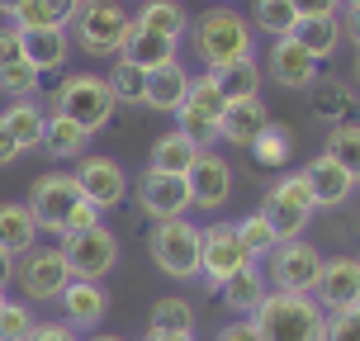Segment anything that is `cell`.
<instances>
[{
  "label": "cell",
  "instance_id": "ffe728a7",
  "mask_svg": "<svg viewBox=\"0 0 360 341\" xmlns=\"http://www.w3.org/2000/svg\"><path fill=\"white\" fill-rule=\"evenodd\" d=\"M218 294H223V304L233 308V313H242V318H252L256 304L270 294V280H266V270L256 266V261H247V266L237 270V275H228L223 285H218Z\"/></svg>",
  "mask_w": 360,
  "mask_h": 341
},
{
  "label": "cell",
  "instance_id": "ba28073f",
  "mask_svg": "<svg viewBox=\"0 0 360 341\" xmlns=\"http://www.w3.org/2000/svg\"><path fill=\"white\" fill-rule=\"evenodd\" d=\"M57 247H62V256H67L72 280H105L109 270L119 266V237L109 233L105 223H95V228H86V233H67Z\"/></svg>",
  "mask_w": 360,
  "mask_h": 341
},
{
  "label": "cell",
  "instance_id": "91938a15",
  "mask_svg": "<svg viewBox=\"0 0 360 341\" xmlns=\"http://www.w3.org/2000/svg\"><path fill=\"white\" fill-rule=\"evenodd\" d=\"M0 299H5V294H0Z\"/></svg>",
  "mask_w": 360,
  "mask_h": 341
},
{
  "label": "cell",
  "instance_id": "1f68e13d",
  "mask_svg": "<svg viewBox=\"0 0 360 341\" xmlns=\"http://www.w3.org/2000/svg\"><path fill=\"white\" fill-rule=\"evenodd\" d=\"M214 81H218V90H223V100H252V95H261V67H256V57L214 72Z\"/></svg>",
  "mask_w": 360,
  "mask_h": 341
},
{
  "label": "cell",
  "instance_id": "3957f363",
  "mask_svg": "<svg viewBox=\"0 0 360 341\" xmlns=\"http://www.w3.org/2000/svg\"><path fill=\"white\" fill-rule=\"evenodd\" d=\"M86 204L90 199L81 195V185H76L72 171H43V176L29 185V214L38 218L43 233H57V237L76 233V214H81Z\"/></svg>",
  "mask_w": 360,
  "mask_h": 341
},
{
  "label": "cell",
  "instance_id": "c3c4849f",
  "mask_svg": "<svg viewBox=\"0 0 360 341\" xmlns=\"http://www.w3.org/2000/svg\"><path fill=\"white\" fill-rule=\"evenodd\" d=\"M15 157H24V152H19V143L10 138V128H5V119H0V166H10Z\"/></svg>",
  "mask_w": 360,
  "mask_h": 341
},
{
  "label": "cell",
  "instance_id": "30bf717a",
  "mask_svg": "<svg viewBox=\"0 0 360 341\" xmlns=\"http://www.w3.org/2000/svg\"><path fill=\"white\" fill-rule=\"evenodd\" d=\"M15 280H19V289H24V299H34V304H53L57 294L72 285V270H67L62 247H34L29 256H19Z\"/></svg>",
  "mask_w": 360,
  "mask_h": 341
},
{
  "label": "cell",
  "instance_id": "6f0895ef",
  "mask_svg": "<svg viewBox=\"0 0 360 341\" xmlns=\"http://www.w3.org/2000/svg\"><path fill=\"white\" fill-rule=\"evenodd\" d=\"M351 313H356V318H360V304H356V308H351Z\"/></svg>",
  "mask_w": 360,
  "mask_h": 341
},
{
  "label": "cell",
  "instance_id": "7bdbcfd3",
  "mask_svg": "<svg viewBox=\"0 0 360 341\" xmlns=\"http://www.w3.org/2000/svg\"><path fill=\"white\" fill-rule=\"evenodd\" d=\"M323 341H360V318L356 313H327V337Z\"/></svg>",
  "mask_w": 360,
  "mask_h": 341
},
{
  "label": "cell",
  "instance_id": "f907efd6",
  "mask_svg": "<svg viewBox=\"0 0 360 341\" xmlns=\"http://www.w3.org/2000/svg\"><path fill=\"white\" fill-rule=\"evenodd\" d=\"M346 38H351V43H356V53H360V10H351V15H346Z\"/></svg>",
  "mask_w": 360,
  "mask_h": 341
},
{
  "label": "cell",
  "instance_id": "d4e9b609",
  "mask_svg": "<svg viewBox=\"0 0 360 341\" xmlns=\"http://www.w3.org/2000/svg\"><path fill=\"white\" fill-rule=\"evenodd\" d=\"M289 38H294L304 53H313L318 62H323V57L337 53V43L346 38V29H342V19H337V15H304L294 29H289Z\"/></svg>",
  "mask_w": 360,
  "mask_h": 341
},
{
  "label": "cell",
  "instance_id": "6da1fadb",
  "mask_svg": "<svg viewBox=\"0 0 360 341\" xmlns=\"http://www.w3.org/2000/svg\"><path fill=\"white\" fill-rule=\"evenodd\" d=\"M261 341H323L327 337V308L313 294H285L270 289L252 313Z\"/></svg>",
  "mask_w": 360,
  "mask_h": 341
},
{
  "label": "cell",
  "instance_id": "60d3db41",
  "mask_svg": "<svg viewBox=\"0 0 360 341\" xmlns=\"http://www.w3.org/2000/svg\"><path fill=\"white\" fill-rule=\"evenodd\" d=\"M34 308L19 304V299H0V341H24L34 332Z\"/></svg>",
  "mask_w": 360,
  "mask_h": 341
},
{
  "label": "cell",
  "instance_id": "52a82bcc",
  "mask_svg": "<svg viewBox=\"0 0 360 341\" xmlns=\"http://www.w3.org/2000/svg\"><path fill=\"white\" fill-rule=\"evenodd\" d=\"M223 105H228V100H223V90H218L214 72H204V76H195V81H190V95H185V105L176 109V119H180V133H185L199 152H214Z\"/></svg>",
  "mask_w": 360,
  "mask_h": 341
},
{
  "label": "cell",
  "instance_id": "7a4b0ae2",
  "mask_svg": "<svg viewBox=\"0 0 360 341\" xmlns=\"http://www.w3.org/2000/svg\"><path fill=\"white\" fill-rule=\"evenodd\" d=\"M190 38H195V53L209 72H223L233 62H247L252 57V29L247 19L228 10V5H214L209 15H199L190 24Z\"/></svg>",
  "mask_w": 360,
  "mask_h": 341
},
{
  "label": "cell",
  "instance_id": "f546056e",
  "mask_svg": "<svg viewBox=\"0 0 360 341\" xmlns=\"http://www.w3.org/2000/svg\"><path fill=\"white\" fill-rule=\"evenodd\" d=\"M195 157H199V147L180 133V128H171V133H162L157 143H152V171H166V176H185L190 166H195Z\"/></svg>",
  "mask_w": 360,
  "mask_h": 341
},
{
  "label": "cell",
  "instance_id": "8fae6325",
  "mask_svg": "<svg viewBox=\"0 0 360 341\" xmlns=\"http://www.w3.org/2000/svg\"><path fill=\"white\" fill-rule=\"evenodd\" d=\"M252 256L242 252V242H237V228L233 223H209V228H199V275H204V285H223L228 275L247 266Z\"/></svg>",
  "mask_w": 360,
  "mask_h": 341
},
{
  "label": "cell",
  "instance_id": "ee69618b",
  "mask_svg": "<svg viewBox=\"0 0 360 341\" xmlns=\"http://www.w3.org/2000/svg\"><path fill=\"white\" fill-rule=\"evenodd\" d=\"M10 62H24V34L15 24H0V67H10Z\"/></svg>",
  "mask_w": 360,
  "mask_h": 341
},
{
  "label": "cell",
  "instance_id": "4dcf8cb0",
  "mask_svg": "<svg viewBox=\"0 0 360 341\" xmlns=\"http://www.w3.org/2000/svg\"><path fill=\"white\" fill-rule=\"evenodd\" d=\"M261 214H266V223H270V233L280 237V242H294V237L308 228V209H299V204H289V199H280V195H270L266 190V199H261Z\"/></svg>",
  "mask_w": 360,
  "mask_h": 341
},
{
  "label": "cell",
  "instance_id": "7402d4cb",
  "mask_svg": "<svg viewBox=\"0 0 360 341\" xmlns=\"http://www.w3.org/2000/svg\"><path fill=\"white\" fill-rule=\"evenodd\" d=\"M119 57H124V62H133L138 72H162V67L180 62V57H176V38L143 34V29H128V38H124V48H119Z\"/></svg>",
  "mask_w": 360,
  "mask_h": 341
},
{
  "label": "cell",
  "instance_id": "5b68a950",
  "mask_svg": "<svg viewBox=\"0 0 360 341\" xmlns=\"http://www.w3.org/2000/svg\"><path fill=\"white\" fill-rule=\"evenodd\" d=\"M128 29H133V15H128L119 0H86L72 19L76 43H81L90 57H119Z\"/></svg>",
  "mask_w": 360,
  "mask_h": 341
},
{
  "label": "cell",
  "instance_id": "680465c9",
  "mask_svg": "<svg viewBox=\"0 0 360 341\" xmlns=\"http://www.w3.org/2000/svg\"><path fill=\"white\" fill-rule=\"evenodd\" d=\"M76 5H86V0H76Z\"/></svg>",
  "mask_w": 360,
  "mask_h": 341
},
{
  "label": "cell",
  "instance_id": "44dd1931",
  "mask_svg": "<svg viewBox=\"0 0 360 341\" xmlns=\"http://www.w3.org/2000/svg\"><path fill=\"white\" fill-rule=\"evenodd\" d=\"M19 34H24V29H19ZM67 53H72L67 29H29V34H24V62H29L38 76L62 72V67H67Z\"/></svg>",
  "mask_w": 360,
  "mask_h": 341
},
{
  "label": "cell",
  "instance_id": "74e56055",
  "mask_svg": "<svg viewBox=\"0 0 360 341\" xmlns=\"http://www.w3.org/2000/svg\"><path fill=\"white\" fill-rule=\"evenodd\" d=\"M327 157L360 180V124H332V133H327Z\"/></svg>",
  "mask_w": 360,
  "mask_h": 341
},
{
  "label": "cell",
  "instance_id": "f1b7e54d",
  "mask_svg": "<svg viewBox=\"0 0 360 341\" xmlns=\"http://www.w3.org/2000/svg\"><path fill=\"white\" fill-rule=\"evenodd\" d=\"M43 147H48V157H57V162H67V157H86L90 133L76 124V119H67V114H48Z\"/></svg>",
  "mask_w": 360,
  "mask_h": 341
},
{
  "label": "cell",
  "instance_id": "9f6ffc18",
  "mask_svg": "<svg viewBox=\"0 0 360 341\" xmlns=\"http://www.w3.org/2000/svg\"><path fill=\"white\" fill-rule=\"evenodd\" d=\"M356 76H360V53H356Z\"/></svg>",
  "mask_w": 360,
  "mask_h": 341
},
{
  "label": "cell",
  "instance_id": "603a6c76",
  "mask_svg": "<svg viewBox=\"0 0 360 341\" xmlns=\"http://www.w3.org/2000/svg\"><path fill=\"white\" fill-rule=\"evenodd\" d=\"M190 81H195V76L185 72L180 62H171V67H162V72H147L143 105L157 109V114H176V109L185 105V95H190Z\"/></svg>",
  "mask_w": 360,
  "mask_h": 341
},
{
  "label": "cell",
  "instance_id": "681fc988",
  "mask_svg": "<svg viewBox=\"0 0 360 341\" xmlns=\"http://www.w3.org/2000/svg\"><path fill=\"white\" fill-rule=\"evenodd\" d=\"M15 266H19L15 256H10V252H0V294H5V289H10V280H15Z\"/></svg>",
  "mask_w": 360,
  "mask_h": 341
},
{
  "label": "cell",
  "instance_id": "83f0119b",
  "mask_svg": "<svg viewBox=\"0 0 360 341\" xmlns=\"http://www.w3.org/2000/svg\"><path fill=\"white\" fill-rule=\"evenodd\" d=\"M76 0H24L19 5V15L10 19L15 29H72V19H76Z\"/></svg>",
  "mask_w": 360,
  "mask_h": 341
},
{
  "label": "cell",
  "instance_id": "7dc6e473",
  "mask_svg": "<svg viewBox=\"0 0 360 341\" xmlns=\"http://www.w3.org/2000/svg\"><path fill=\"white\" fill-rule=\"evenodd\" d=\"M294 10H299V19L304 15H337V0H289Z\"/></svg>",
  "mask_w": 360,
  "mask_h": 341
},
{
  "label": "cell",
  "instance_id": "e0dca14e",
  "mask_svg": "<svg viewBox=\"0 0 360 341\" xmlns=\"http://www.w3.org/2000/svg\"><path fill=\"white\" fill-rule=\"evenodd\" d=\"M57 304H62V323L72 332H95L100 318L109 313V294L100 289V280H72L57 294Z\"/></svg>",
  "mask_w": 360,
  "mask_h": 341
},
{
  "label": "cell",
  "instance_id": "9a60e30c",
  "mask_svg": "<svg viewBox=\"0 0 360 341\" xmlns=\"http://www.w3.org/2000/svg\"><path fill=\"white\" fill-rule=\"evenodd\" d=\"M185 185H190V199H195V209H223L228 199H233V166L223 162L218 152H199L195 166L185 171Z\"/></svg>",
  "mask_w": 360,
  "mask_h": 341
},
{
  "label": "cell",
  "instance_id": "5bb4252c",
  "mask_svg": "<svg viewBox=\"0 0 360 341\" xmlns=\"http://www.w3.org/2000/svg\"><path fill=\"white\" fill-rule=\"evenodd\" d=\"M313 299L327 313H351L360 304V256H332V261H323Z\"/></svg>",
  "mask_w": 360,
  "mask_h": 341
},
{
  "label": "cell",
  "instance_id": "484cf974",
  "mask_svg": "<svg viewBox=\"0 0 360 341\" xmlns=\"http://www.w3.org/2000/svg\"><path fill=\"white\" fill-rule=\"evenodd\" d=\"M133 29H143V34H162V38H176L190 29V15H185V5L180 0H143L138 5V15H133Z\"/></svg>",
  "mask_w": 360,
  "mask_h": 341
},
{
  "label": "cell",
  "instance_id": "db71d44e",
  "mask_svg": "<svg viewBox=\"0 0 360 341\" xmlns=\"http://www.w3.org/2000/svg\"><path fill=\"white\" fill-rule=\"evenodd\" d=\"M86 341H124V337H114V332H90Z\"/></svg>",
  "mask_w": 360,
  "mask_h": 341
},
{
  "label": "cell",
  "instance_id": "836d02e7",
  "mask_svg": "<svg viewBox=\"0 0 360 341\" xmlns=\"http://www.w3.org/2000/svg\"><path fill=\"white\" fill-rule=\"evenodd\" d=\"M147 332H176V337H195V308L185 299H157L152 304V327Z\"/></svg>",
  "mask_w": 360,
  "mask_h": 341
},
{
  "label": "cell",
  "instance_id": "8992f818",
  "mask_svg": "<svg viewBox=\"0 0 360 341\" xmlns=\"http://www.w3.org/2000/svg\"><path fill=\"white\" fill-rule=\"evenodd\" d=\"M147 252L152 266L171 275V280H195L199 275V228L190 218H162L147 233Z\"/></svg>",
  "mask_w": 360,
  "mask_h": 341
},
{
  "label": "cell",
  "instance_id": "d6986e66",
  "mask_svg": "<svg viewBox=\"0 0 360 341\" xmlns=\"http://www.w3.org/2000/svg\"><path fill=\"white\" fill-rule=\"evenodd\" d=\"M304 176H308V185H313V195H318V209H337V204H346L351 190H356V176H351L346 166H337L327 152L304 166Z\"/></svg>",
  "mask_w": 360,
  "mask_h": 341
},
{
  "label": "cell",
  "instance_id": "11a10c76",
  "mask_svg": "<svg viewBox=\"0 0 360 341\" xmlns=\"http://www.w3.org/2000/svg\"><path fill=\"white\" fill-rule=\"evenodd\" d=\"M337 5H346V10H360V0H337Z\"/></svg>",
  "mask_w": 360,
  "mask_h": 341
},
{
  "label": "cell",
  "instance_id": "8d00e7d4",
  "mask_svg": "<svg viewBox=\"0 0 360 341\" xmlns=\"http://www.w3.org/2000/svg\"><path fill=\"white\" fill-rule=\"evenodd\" d=\"M109 90H114V105H143V95H147V72H138L133 62H114L109 67Z\"/></svg>",
  "mask_w": 360,
  "mask_h": 341
},
{
  "label": "cell",
  "instance_id": "f35d334b",
  "mask_svg": "<svg viewBox=\"0 0 360 341\" xmlns=\"http://www.w3.org/2000/svg\"><path fill=\"white\" fill-rule=\"evenodd\" d=\"M289 147H294V138H289L285 128L270 119V124L261 128V133H256V143L247 147V152H252V157H256L261 166H285V162H289Z\"/></svg>",
  "mask_w": 360,
  "mask_h": 341
},
{
  "label": "cell",
  "instance_id": "f5cc1de1",
  "mask_svg": "<svg viewBox=\"0 0 360 341\" xmlns=\"http://www.w3.org/2000/svg\"><path fill=\"white\" fill-rule=\"evenodd\" d=\"M19 5H24V0H0V15L15 19V15H19Z\"/></svg>",
  "mask_w": 360,
  "mask_h": 341
},
{
  "label": "cell",
  "instance_id": "277c9868",
  "mask_svg": "<svg viewBox=\"0 0 360 341\" xmlns=\"http://www.w3.org/2000/svg\"><path fill=\"white\" fill-rule=\"evenodd\" d=\"M53 114H67L86 133H100V128L114 119V90H109L105 76H90V72H76L67 76L53 95Z\"/></svg>",
  "mask_w": 360,
  "mask_h": 341
},
{
  "label": "cell",
  "instance_id": "9c48e42d",
  "mask_svg": "<svg viewBox=\"0 0 360 341\" xmlns=\"http://www.w3.org/2000/svg\"><path fill=\"white\" fill-rule=\"evenodd\" d=\"M266 280L270 289H285V294H313L318 285V270H323V256L308 247L304 237L294 242H275V252L266 256Z\"/></svg>",
  "mask_w": 360,
  "mask_h": 341
},
{
  "label": "cell",
  "instance_id": "e575fe53",
  "mask_svg": "<svg viewBox=\"0 0 360 341\" xmlns=\"http://www.w3.org/2000/svg\"><path fill=\"white\" fill-rule=\"evenodd\" d=\"M252 24L270 38H289V29L299 24V10L289 0H256L252 5Z\"/></svg>",
  "mask_w": 360,
  "mask_h": 341
},
{
  "label": "cell",
  "instance_id": "ab89813d",
  "mask_svg": "<svg viewBox=\"0 0 360 341\" xmlns=\"http://www.w3.org/2000/svg\"><path fill=\"white\" fill-rule=\"evenodd\" d=\"M38 86H43V76H38L29 62H10V67H0V95H10V100H34Z\"/></svg>",
  "mask_w": 360,
  "mask_h": 341
},
{
  "label": "cell",
  "instance_id": "816d5d0a",
  "mask_svg": "<svg viewBox=\"0 0 360 341\" xmlns=\"http://www.w3.org/2000/svg\"><path fill=\"white\" fill-rule=\"evenodd\" d=\"M143 341H195V337H176V332H147Z\"/></svg>",
  "mask_w": 360,
  "mask_h": 341
},
{
  "label": "cell",
  "instance_id": "b9f144b4",
  "mask_svg": "<svg viewBox=\"0 0 360 341\" xmlns=\"http://www.w3.org/2000/svg\"><path fill=\"white\" fill-rule=\"evenodd\" d=\"M270 195H280V199H289V204L308 209V214H318V195H313V185H308L304 171H289V176H280L275 185H270Z\"/></svg>",
  "mask_w": 360,
  "mask_h": 341
},
{
  "label": "cell",
  "instance_id": "f6af8a7d",
  "mask_svg": "<svg viewBox=\"0 0 360 341\" xmlns=\"http://www.w3.org/2000/svg\"><path fill=\"white\" fill-rule=\"evenodd\" d=\"M24 341H81V337H76L67 323H34V332Z\"/></svg>",
  "mask_w": 360,
  "mask_h": 341
},
{
  "label": "cell",
  "instance_id": "cb8c5ba5",
  "mask_svg": "<svg viewBox=\"0 0 360 341\" xmlns=\"http://www.w3.org/2000/svg\"><path fill=\"white\" fill-rule=\"evenodd\" d=\"M38 218L29 214V204H0V252H10L19 261V256H29L38 247Z\"/></svg>",
  "mask_w": 360,
  "mask_h": 341
},
{
  "label": "cell",
  "instance_id": "4316f807",
  "mask_svg": "<svg viewBox=\"0 0 360 341\" xmlns=\"http://www.w3.org/2000/svg\"><path fill=\"white\" fill-rule=\"evenodd\" d=\"M0 119H5V128H10V138L19 143V152H34V147H43L48 114H43L34 100H10V105L0 109Z\"/></svg>",
  "mask_w": 360,
  "mask_h": 341
},
{
  "label": "cell",
  "instance_id": "4fadbf2b",
  "mask_svg": "<svg viewBox=\"0 0 360 341\" xmlns=\"http://www.w3.org/2000/svg\"><path fill=\"white\" fill-rule=\"evenodd\" d=\"M138 209L162 223V218H185L195 209V199H190L185 176H166V171H152L147 166L143 176H138Z\"/></svg>",
  "mask_w": 360,
  "mask_h": 341
},
{
  "label": "cell",
  "instance_id": "bcb514c9",
  "mask_svg": "<svg viewBox=\"0 0 360 341\" xmlns=\"http://www.w3.org/2000/svg\"><path fill=\"white\" fill-rule=\"evenodd\" d=\"M218 341H261V332H256L252 318H237V323H228L218 332Z\"/></svg>",
  "mask_w": 360,
  "mask_h": 341
},
{
  "label": "cell",
  "instance_id": "d590c367",
  "mask_svg": "<svg viewBox=\"0 0 360 341\" xmlns=\"http://www.w3.org/2000/svg\"><path fill=\"white\" fill-rule=\"evenodd\" d=\"M233 228H237V242H242V252L252 256V261L270 256V252H275V242H280V237L270 233V223H266V214H261V209H256V214H247V218H237Z\"/></svg>",
  "mask_w": 360,
  "mask_h": 341
},
{
  "label": "cell",
  "instance_id": "ac0fdd59",
  "mask_svg": "<svg viewBox=\"0 0 360 341\" xmlns=\"http://www.w3.org/2000/svg\"><path fill=\"white\" fill-rule=\"evenodd\" d=\"M270 124V109L261 105V95H252V100H228L223 105V119H218V138L233 147H252L256 133Z\"/></svg>",
  "mask_w": 360,
  "mask_h": 341
},
{
  "label": "cell",
  "instance_id": "7c38bea8",
  "mask_svg": "<svg viewBox=\"0 0 360 341\" xmlns=\"http://www.w3.org/2000/svg\"><path fill=\"white\" fill-rule=\"evenodd\" d=\"M76 185H81V195L100 209V214H109V209H119L128 195V171L114 157H81L76 162Z\"/></svg>",
  "mask_w": 360,
  "mask_h": 341
},
{
  "label": "cell",
  "instance_id": "2e32d148",
  "mask_svg": "<svg viewBox=\"0 0 360 341\" xmlns=\"http://www.w3.org/2000/svg\"><path fill=\"white\" fill-rule=\"evenodd\" d=\"M318 72H323V62H318L313 53H304L294 38H275V43H270L266 76L275 81V86H285V90H308L313 81H318Z\"/></svg>",
  "mask_w": 360,
  "mask_h": 341
},
{
  "label": "cell",
  "instance_id": "d6a6232c",
  "mask_svg": "<svg viewBox=\"0 0 360 341\" xmlns=\"http://www.w3.org/2000/svg\"><path fill=\"white\" fill-rule=\"evenodd\" d=\"M318 95H313V114L318 119H332V124H351V86L346 81H313Z\"/></svg>",
  "mask_w": 360,
  "mask_h": 341
}]
</instances>
